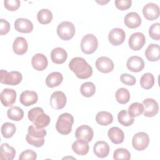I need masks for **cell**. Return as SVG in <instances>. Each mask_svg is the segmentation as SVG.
I'll return each mask as SVG.
<instances>
[{
    "label": "cell",
    "instance_id": "d590c367",
    "mask_svg": "<svg viewBox=\"0 0 160 160\" xmlns=\"http://www.w3.org/2000/svg\"><path fill=\"white\" fill-rule=\"evenodd\" d=\"M1 131L2 135L4 138H10L16 132V127L14 124L6 122L2 125Z\"/></svg>",
    "mask_w": 160,
    "mask_h": 160
},
{
    "label": "cell",
    "instance_id": "5bb4252c",
    "mask_svg": "<svg viewBox=\"0 0 160 160\" xmlns=\"http://www.w3.org/2000/svg\"><path fill=\"white\" fill-rule=\"evenodd\" d=\"M93 136V130L88 125H81L78 127L75 132V137L77 139H83L88 142L91 141Z\"/></svg>",
    "mask_w": 160,
    "mask_h": 160
},
{
    "label": "cell",
    "instance_id": "f1b7e54d",
    "mask_svg": "<svg viewBox=\"0 0 160 160\" xmlns=\"http://www.w3.org/2000/svg\"><path fill=\"white\" fill-rule=\"evenodd\" d=\"M7 116L11 120L19 121L24 117V111L18 106H12L8 109Z\"/></svg>",
    "mask_w": 160,
    "mask_h": 160
},
{
    "label": "cell",
    "instance_id": "52a82bcc",
    "mask_svg": "<svg viewBox=\"0 0 160 160\" xmlns=\"http://www.w3.org/2000/svg\"><path fill=\"white\" fill-rule=\"evenodd\" d=\"M67 101L64 93L60 91L54 92L50 98V105L54 109H61L64 108Z\"/></svg>",
    "mask_w": 160,
    "mask_h": 160
},
{
    "label": "cell",
    "instance_id": "30bf717a",
    "mask_svg": "<svg viewBox=\"0 0 160 160\" xmlns=\"http://www.w3.org/2000/svg\"><path fill=\"white\" fill-rule=\"evenodd\" d=\"M126 33L124 31L119 28H113L108 34V40L113 46H119L125 40Z\"/></svg>",
    "mask_w": 160,
    "mask_h": 160
},
{
    "label": "cell",
    "instance_id": "74e56055",
    "mask_svg": "<svg viewBox=\"0 0 160 160\" xmlns=\"http://www.w3.org/2000/svg\"><path fill=\"white\" fill-rule=\"evenodd\" d=\"M144 110L143 104L140 102H133L128 108V113L132 117H137L140 116Z\"/></svg>",
    "mask_w": 160,
    "mask_h": 160
},
{
    "label": "cell",
    "instance_id": "d4e9b609",
    "mask_svg": "<svg viewBox=\"0 0 160 160\" xmlns=\"http://www.w3.org/2000/svg\"><path fill=\"white\" fill-rule=\"evenodd\" d=\"M145 56L149 61H157L159 59V46L157 44H150L145 51Z\"/></svg>",
    "mask_w": 160,
    "mask_h": 160
},
{
    "label": "cell",
    "instance_id": "7bdbcfd3",
    "mask_svg": "<svg viewBox=\"0 0 160 160\" xmlns=\"http://www.w3.org/2000/svg\"><path fill=\"white\" fill-rule=\"evenodd\" d=\"M120 80L123 84L128 86H133L136 82V78L133 76L128 73L122 74L120 76Z\"/></svg>",
    "mask_w": 160,
    "mask_h": 160
},
{
    "label": "cell",
    "instance_id": "bcb514c9",
    "mask_svg": "<svg viewBox=\"0 0 160 160\" xmlns=\"http://www.w3.org/2000/svg\"><path fill=\"white\" fill-rule=\"evenodd\" d=\"M42 112H44V110L42 108H41L40 107L33 108L28 111V119H29V121L31 122H33L35 118L38 114H39L40 113H42Z\"/></svg>",
    "mask_w": 160,
    "mask_h": 160
},
{
    "label": "cell",
    "instance_id": "83f0119b",
    "mask_svg": "<svg viewBox=\"0 0 160 160\" xmlns=\"http://www.w3.org/2000/svg\"><path fill=\"white\" fill-rule=\"evenodd\" d=\"M96 122L101 126H108L113 121L112 115L108 111H99L96 116Z\"/></svg>",
    "mask_w": 160,
    "mask_h": 160
},
{
    "label": "cell",
    "instance_id": "9c48e42d",
    "mask_svg": "<svg viewBox=\"0 0 160 160\" xmlns=\"http://www.w3.org/2000/svg\"><path fill=\"white\" fill-rule=\"evenodd\" d=\"M144 110L143 114L146 117L155 116L159 111V106L156 100L152 98L145 99L142 102Z\"/></svg>",
    "mask_w": 160,
    "mask_h": 160
},
{
    "label": "cell",
    "instance_id": "7dc6e473",
    "mask_svg": "<svg viewBox=\"0 0 160 160\" xmlns=\"http://www.w3.org/2000/svg\"><path fill=\"white\" fill-rule=\"evenodd\" d=\"M10 30V24L8 21L4 19H0V34L1 36L5 35Z\"/></svg>",
    "mask_w": 160,
    "mask_h": 160
},
{
    "label": "cell",
    "instance_id": "e0dca14e",
    "mask_svg": "<svg viewBox=\"0 0 160 160\" xmlns=\"http://www.w3.org/2000/svg\"><path fill=\"white\" fill-rule=\"evenodd\" d=\"M15 29L22 33H29L33 30L32 22L26 18H18L14 22Z\"/></svg>",
    "mask_w": 160,
    "mask_h": 160
},
{
    "label": "cell",
    "instance_id": "f546056e",
    "mask_svg": "<svg viewBox=\"0 0 160 160\" xmlns=\"http://www.w3.org/2000/svg\"><path fill=\"white\" fill-rule=\"evenodd\" d=\"M37 19L39 23L42 24H48L52 19V12L48 9H42L37 14Z\"/></svg>",
    "mask_w": 160,
    "mask_h": 160
},
{
    "label": "cell",
    "instance_id": "4dcf8cb0",
    "mask_svg": "<svg viewBox=\"0 0 160 160\" xmlns=\"http://www.w3.org/2000/svg\"><path fill=\"white\" fill-rule=\"evenodd\" d=\"M50 121V117L44 112H42L35 118L32 123L37 128L42 129L48 126L49 124Z\"/></svg>",
    "mask_w": 160,
    "mask_h": 160
},
{
    "label": "cell",
    "instance_id": "d6986e66",
    "mask_svg": "<svg viewBox=\"0 0 160 160\" xmlns=\"http://www.w3.org/2000/svg\"><path fill=\"white\" fill-rule=\"evenodd\" d=\"M124 22L125 25L131 29L138 28L142 22L140 16L136 12H130L128 13L124 18Z\"/></svg>",
    "mask_w": 160,
    "mask_h": 160
},
{
    "label": "cell",
    "instance_id": "603a6c76",
    "mask_svg": "<svg viewBox=\"0 0 160 160\" xmlns=\"http://www.w3.org/2000/svg\"><path fill=\"white\" fill-rule=\"evenodd\" d=\"M28 48V44L26 39L23 37H18L15 39L12 44V49L18 55L24 54Z\"/></svg>",
    "mask_w": 160,
    "mask_h": 160
},
{
    "label": "cell",
    "instance_id": "60d3db41",
    "mask_svg": "<svg viewBox=\"0 0 160 160\" xmlns=\"http://www.w3.org/2000/svg\"><path fill=\"white\" fill-rule=\"evenodd\" d=\"M37 158V154L32 149H26L22 152L19 157V160H34Z\"/></svg>",
    "mask_w": 160,
    "mask_h": 160
},
{
    "label": "cell",
    "instance_id": "484cf974",
    "mask_svg": "<svg viewBox=\"0 0 160 160\" xmlns=\"http://www.w3.org/2000/svg\"><path fill=\"white\" fill-rule=\"evenodd\" d=\"M16 155L14 148L8 143H3L0 148V159L4 160H12Z\"/></svg>",
    "mask_w": 160,
    "mask_h": 160
},
{
    "label": "cell",
    "instance_id": "277c9868",
    "mask_svg": "<svg viewBox=\"0 0 160 160\" xmlns=\"http://www.w3.org/2000/svg\"><path fill=\"white\" fill-rule=\"evenodd\" d=\"M22 79V76L19 71L8 72L6 70L0 71V82L2 84L16 86L19 84Z\"/></svg>",
    "mask_w": 160,
    "mask_h": 160
},
{
    "label": "cell",
    "instance_id": "d6a6232c",
    "mask_svg": "<svg viewBox=\"0 0 160 160\" xmlns=\"http://www.w3.org/2000/svg\"><path fill=\"white\" fill-rule=\"evenodd\" d=\"M118 122L124 126H129L134 122V118L131 117L126 110H122L118 114Z\"/></svg>",
    "mask_w": 160,
    "mask_h": 160
},
{
    "label": "cell",
    "instance_id": "ac0fdd59",
    "mask_svg": "<svg viewBox=\"0 0 160 160\" xmlns=\"http://www.w3.org/2000/svg\"><path fill=\"white\" fill-rule=\"evenodd\" d=\"M31 64L35 70L41 71L47 68L48 61L45 55L41 53H37L32 56Z\"/></svg>",
    "mask_w": 160,
    "mask_h": 160
},
{
    "label": "cell",
    "instance_id": "44dd1931",
    "mask_svg": "<svg viewBox=\"0 0 160 160\" xmlns=\"http://www.w3.org/2000/svg\"><path fill=\"white\" fill-rule=\"evenodd\" d=\"M108 136L111 141L115 144L122 143L124 139V132L118 127L110 128L108 132Z\"/></svg>",
    "mask_w": 160,
    "mask_h": 160
},
{
    "label": "cell",
    "instance_id": "4fadbf2b",
    "mask_svg": "<svg viewBox=\"0 0 160 160\" xmlns=\"http://www.w3.org/2000/svg\"><path fill=\"white\" fill-rule=\"evenodd\" d=\"M17 94L15 90L12 89L5 88L0 94V99L2 104L5 107L12 106L16 101Z\"/></svg>",
    "mask_w": 160,
    "mask_h": 160
},
{
    "label": "cell",
    "instance_id": "836d02e7",
    "mask_svg": "<svg viewBox=\"0 0 160 160\" xmlns=\"http://www.w3.org/2000/svg\"><path fill=\"white\" fill-rule=\"evenodd\" d=\"M80 91L83 96L89 98L93 96L95 93L96 86L92 82H85L81 85L80 88Z\"/></svg>",
    "mask_w": 160,
    "mask_h": 160
},
{
    "label": "cell",
    "instance_id": "2e32d148",
    "mask_svg": "<svg viewBox=\"0 0 160 160\" xmlns=\"http://www.w3.org/2000/svg\"><path fill=\"white\" fill-rule=\"evenodd\" d=\"M38 96L34 91H24L20 95V102L24 106H29L37 102Z\"/></svg>",
    "mask_w": 160,
    "mask_h": 160
},
{
    "label": "cell",
    "instance_id": "4316f807",
    "mask_svg": "<svg viewBox=\"0 0 160 160\" xmlns=\"http://www.w3.org/2000/svg\"><path fill=\"white\" fill-rule=\"evenodd\" d=\"M63 76L59 72H52L50 73L46 79V84L48 87L52 88L60 85L62 82Z\"/></svg>",
    "mask_w": 160,
    "mask_h": 160
},
{
    "label": "cell",
    "instance_id": "3957f363",
    "mask_svg": "<svg viewBox=\"0 0 160 160\" xmlns=\"http://www.w3.org/2000/svg\"><path fill=\"white\" fill-rule=\"evenodd\" d=\"M98 46V39L92 34H87L81 39V49L82 52L86 54H91L94 52Z\"/></svg>",
    "mask_w": 160,
    "mask_h": 160
},
{
    "label": "cell",
    "instance_id": "ffe728a7",
    "mask_svg": "<svg viewBox=\"0 0 160 160\" xmlns=\"http://www.w3.org/2000/svg\"><path fill=\"white\" fill-rule=\"evenodd\" d=\"M51 58L52 61L58 64L64 63L68 58L66 51L60 47L54 48L51 52Z\"/></svg>",
    "mask_w": 160,
    "mask_h": 160
},
{
    "label": "cell",
    "instance_id": "f35d334b",
    "mask_svg": "<svg viewBox=\"0 0 160 160\" xmlns=\"http://www.w3.org/2000/svg\"><path fill=\"white\" fill-rule=\"evenodd\" d=\"M113 158L116 160H129L131 159V154L127 149L122 148H118L114 151L113 153Z\"/></svg>",
    "mask_w": 160,
    "mask_h": 160
},
{
    "label": "cell",
    "instance_id": "8d00e7d4",
    "mask_svg": "<svg viewBox=\"0 0 160 160\" xmlns=\"http://www.w3.org/2000/svg\"><path fill=\"white\" fill-rule=\"evenodd\" d=\"M46 133L47 132L44 128H37L34 124H32L28 127V134L33 138H43L46 136Z\"/></svg>",
    "mask_w": 160,
    "mask_h": 160
},
{
    "label": "cell",
    "instance_id": "5b68a950",
    "mask_svg": "<svg viewBox=\"0 0 160 160\" xmlns=\"http://www.w3.org/2000/svg\"><path fill=\"white\" fill-rule=\"evenodd\" d=\"M76 32L74 25L69 21H62L57 27V34L58 36L64 41L72 39Z\"/></svg>",
    "mask_w": 160,
    "mask_h": 160
},
{
    "label": "cell",
    "instance_id": "e575fe53",
    "mask_svg": "<svg viewBox=\"0 0 160 160\" xmlns=\"http://www.w3.org/2000/svg\"><path fill=\"white\" fill-rule=\"evenodd\" d=\"M140 84L145 89H149L154 84V78L152 73L147 72L144 74L140 79Z\"/></svg>",
    "mask_w": 160,
    "mask_h": 160
},
{
    "label": "cell",
    "instance_id": "ab89813d",
    "mask_svg": "<svg viewBox=\"0 0 160 160\" xmlns=\"http://www.w3.org/2000/svg\"><path fill=\"white\" fill-rule=\"evenodd\" d=\"M149 36L154 40L159 41L160 39V24L159 22L152 24L149 28Z\"/></svg>",
    "mask_w": 160,
    "mask_h": 160
},
{
    "label": "cell",
    "instance_id": "cb8c5ba5",
    "mask_svg": "<svg viewBox=\"0 0 160 160\" xmlns=\"http://www.w3.org/2000/svg\"><path fill=\"white\" fill-rule=\"evenodd\" d=\"M72 149L78 155H86L89 151L88 142L83 139H77V140L72 144Z\"/></svg>",
    "mask_w": 160,
    "mask_h": 160
},
{
    "label": "cell",
    "instance_id": "7402d4cb",
    "mask_svg": "<svg viewBox=\"0 0 160 160\" xmlns=\"http://www.w3.org/2000/svg\"><path fill=\"white\" fill-rule=\"evenodd\" d=\"M93 151L97 157L104 158L109 154V146L106 141H98L93 146Z\"/></svg>",
    "mask_w": 160,
    "mask_h": 160
},
{
    "label": "cell",
    "instance_id": "ee69618b",
    "mask_svg": "<svg viewBox=\"0 0 160 160\" xmlns=\"http://www.w3.org/2000/svg\"><path fill=\"white\" fill-rule=\"evenodd\" d=\"M26 141L30 144L32 145L34 147L36 148H39L41 147L44 145V139L43 138H39V139H36V138H33L31 136H30L28 134H26Z\"/></svg>",
    "mask_w": 160,
    "mask_h": 160
},
{
    "label": "cell",
    "instance_id": "f6af8a7d",
    "mask_svg": "<svg viewBox=\"0 0 160 160\" xmlns=\"http://www.w3.org/2000/svg\"><path fill=\"white\" fill-rule=\"evenodd\" d=\"M116 7L121 10L124 11L129 9L132 4V1L131 0H116L115 2Z\"/></svg>",
    "mask_w": 160,
    "mask_h": 160
},
{
    "label": "cell",
    "instance_id": "6da1fadb",
    "mask_svg": "<svg viewBox=\"0 0 160 160\" xmlns=\"http://www.w3.org/2000/svg\"><path fill=\"white\" fill-rule=\"evenodd\" d=\"M69 69L81 79L90 78L92 74V67L81 57L73 58L69 63Z\"/></svg>",
    "mask_w": 160,
    "mask_h": 160
},
{
    "label": "cell",
    "instance_id": "b9f144b4",
    "mask_svg": "<svg viewBox=\"0 0 160 160\" xmlns=\"http://www.w3.org/2000/svg\"><path fill=\"white\" fill-rule=\"evenodd\" d=\"M4 4L8 11H14L19 8L21 2L19 0H6L4 1Z\"/></svg>",
    "mask_w": 160,
    "mask_h": 160
},
{
    "label": "cell",
    "instance_id": "ba28073f",
    "mask_svg": "<svg viewBox=\"0 0 160 160\" xmlns=\"http://www.w3.org/2000/svg\"><path fill=\"white\" fill-rule=\"evenodd\" d=\"M146 43L145 36L140 32H136L131 35L128 40L129 48L133 51L140 50Z\"/></svg>",
    "mask_w": 160,
    "mask_h": 160
},
{
    "label": "cell",
    "instance_id": "7a4b0ae2",
    "mask_svg": "<svg viewBox=\"0 0 160 160\" xmlns=\"http://www.w3.org/2000/svg\"><path fill=\"white\" fill-rule=\"evenodd\" d=\"M74 122L73 116L68 112L61 114L56 123V128L58 132L63 135L69 134Z\"/></svg>",
    "mask_w": 160,
    "mask_h": 160
},
{
    "label": "cell",
    "instance_id": "1f68e13d",
    "mask_svg": "<svg viewBox=\"0 0 160 160\" xmlns=\"http://www.w3.org/2000/svg\"><path fill=\"white\" fill-rule=\"evenodd\" d=\"M116 101L121 104H126L130 99V93L129 91L124 88L118 89L115 94Z\"/></svg>",
    "mask_w": 160,
    "mask_h": 160
},
{
    "label": "cell",
    "instance_id": "8fae6325",
    "mask_svg": "<svg viewBox=\"0 0 160 160\" xmlns=\"http://www.w3.org/2000/svg\"><path fill=\"white\" fill-rule=\"evenodd\" d=\"M142 14L146 19L153 21L158 18L159 16V8L158 5L154 2H149L143 7Z\"/></svg>",
    "mask_w": 160,
    "mask_h": 160
},
{
    "label": "cell",
    "instance_id": "9a60e30c",
    "mask_svg": "<svg viewBox=\"0 0 160 160\" xmlns=\"http://www.w3.org/2000/svg\"><path fill=\"white\" fill-rule=\"evenodd\" d=\"M126 66L128 69L134 72L141 71L144 68V62L143 59L138 56H132L128 58Z\"/></svg>",
    "mask_w": 160,
    "mask_h": 160
},
{
    "label": "cell",
    "instance_id": "c3c4849f",
    "mask_svg": "<svg viewBox=\"0 0 160 160\" xmlns=\"http://www.w3.org/2000/svg\"><path fill=\"white\" fill-rule=\"evenodd\" d=\"M96 2H97L98 3H99V4H101V5H104V4H106V3L108 2H109V1H106H106H97Z\"/></svg>",
    "mask_w": 160,
    "mask_h": 160
},
{
    "label": "cell",
    "instance_id": "7c38bea8",
    "mask_svg": "<svg viewBox=\"0 0 160 160\" xmlns=\"http://www.w3.org/2000/svg\"><path fill=\"white\" fill-rule=\"evenodd\" d=\"M97 69L103 73H109L114 69V62L109 58L101 56L98 58L95 63Z\"/></svg>",
    "mask_w": 160,
    "mask_h": 160
},
{
    "label": "cell",
    "instance_id": "8992f818",
    "mask_svg": "<svg viewBox=\"0 0 160 160\" xmlns=\"http://www.w3.org/2000/svg\"><path fill=\"white\" fill-rule=\"evenodd\" d=\"M149 138L147 133L144 132H138L136 133L132 139L133 148L137 151H143L148 146Z\"/></svg>",
    "mask_w": 160,
    "mask_h": 160
}]
</instances>
